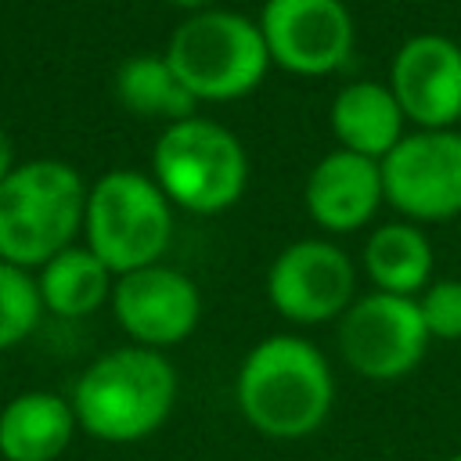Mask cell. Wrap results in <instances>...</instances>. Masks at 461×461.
I'll use <instances>...</instances> for the list:
<instances>
[{"label": "cell", "mask_w": 461, "mask_h": 461, "mask_svg": "<svg viewBox=\"0 0 461 461\" xmlns=\"http://www.w3.org/2000/svg\"><path fill=\"white\" fill-rule=\"evenodd\" d=\"M331 133L353 155L382 162L403 140V112L389 83H349L331 101Z\"/></svg>", "instance_id": "cell-15"}, {"label": "cell", "mask_w": 461, "mask_h": 461, "mask_svg": "<svg viewBox=\"0 0 461 461\" xmlns=\"http://www.w3.org/2000/svg\"><path fill=\"white\" fill-rule=\"evenodd\" d=\"M447 461H461V450H457V454H450V457H447Z\"/></svg>", "instance_id": "cell-23"}, {"label": "cell", "mask_w": 461, "mask_h": 461, "mask_svg": "<svg viewBox=\"0 0 461 461\" xmlns=\"http://www.w3.org/2000/svg\"><path fill=\"white\" fill-rule=\"evenodd\" d=\"M173 7H187V11H205V4H212V0H169Z\"/></svg>", "instance_id": "cell-22"}, {"label": "cell", "mask_w": 461, "mask_h": 461, "mask_svg": "<svg viewBox=\"0 0 461 461\" xmlns=\"http://www.w3.org/2000/svg\"><path fill=\"white\" fill-rule=\"evenodd\" d=\"M429 342L418 299L371 292L353 299V306L339 317V353L360 378L371 382H396L411 375Z\"/></svg>", "instance_id": "cell-7"}, {"label": "cell", "mask_w": 461, "mask_h": 461, "mask_svg": "<svg viewBox=\"0 0 461 461\" xmlns=\"http://www.w3.org/2000/svg\"><path fill=\"white\" fill-rule=\"evenodd\" d=\"M43 317L40 285L29 270L0 259V349L25 342Z\"/></svg>", "instance_id": "cell-19"}, {"label": "cell", "mask_w": 461, "mask_h": 461, "mask_svg": "<svg viewBox=\"0 0 461 461\" xmlns=\"http://www.w3.org/2000/svg\"><path fill=\"white\" fill-rule=\"evenodd\" d=\"M112 277L115 274L86 245H68L40 267L36 285L43 310L76 321V317H90L112 299V285H115Z\"/></svg>", "instance_id": "cell-17"}, {"label": "cell", "mask_w": 461, "mask_h": 461, "mask_svg": "<svg viewBox=\"0 0 461 461\" xmlns=\"http://www.w3.org/2000/svg\"><path fill=\"white\" fill-rule=\"evenodd\" d=\"M86 187L68 162L32 158L0 184V259L22 270L43 267L83 227Z\"/></svg>", "instance_id": "cell-3"}, {"label": "cell", "mask_w": 461, "mask_h": 461, "mask_svg": "<svg viewBox=\"0 0 461 461\" xmlns=\"http://www.w3.org/2000/svg\"><path fill=\"white\" fill-rule=\"evenodd\" d=\"M86 249L119 277L151 267L173 238V205L162 187L137 169H112L86 191Z\"/></svg>", "instance_id": "cell-5"}, {"label": "cell", "mask_w": 461, "mask_h": 461, "mask_svg": "<svg viewBox=\"0 0 461 461\" xmlns=\"http://www.w3.org/2000/svg\"><path fill=\"white\" fill-rule=\"evenodd\" d=\"M353 259L321 238L292 241L277 252L267 274V299L292 324H324L342 317L353 306Z\"/></svg>", "instance_id": "cell-9"}, {"label": "cell", "mask_w": 461, "mask_h": 461, "mask_svg": "<svg viewBox=\"0 0 461 461\" xmlns=\"http://www.w3.org/2000/svg\"><path fill=\"white\" fill-rule=\"evenodd\" d=\"M382 194L407 220L439 223L461 212V133L418 130L378 162Z\"/></svg>", "instance_id": "cell-8"}, {"label": "cell", "mask_w": 461, "mask_h": 461, "mask_svg": "<svg viewBox=\"0 0 461 461\" xmlns=\"http://www.w3.org/2000/svg\"><path fill=\"white\" fill-rule=\"evenodd\" d=\"M112 313L119 328L144 349H166L184 342L202 321L198 285L166 263H151L119 274L112 285Z\"/></svg>", "instance_id": "cell-11"}, {"label": "cell", "mask_w": 461, "mask_h": 461, "mask_svg": "<svg viewBox=\"0 0 461 461\" xmlns=\"http://www.w3.org/2000/svg\"><path fill=\"white\" fill-rule=\"evenodd\" d=\"M115 97L137 119H162L166 126L194 115V97L169 68L166 54H133L115 72Z\"/></svg>", "instance_id": "cell-18"}, {"label": "cell", "mask_w": 461, "mask_h": 461, "mask_svg": "<svg viewBox=\"0 0 461 461\" xmlns=\"http://www.w3.org/2000/svg\"><path fill=\"white\" fill-rule=\"evenodd\" d=\"M306 212L317 227L331 234H349L371 223L382 194V166L375 158L353 155L346 148L328 151L306 176L303 187Z\"/></svg>", "instance_id": "cell-13"}, {"label": "cell", "mask_w": 461, "mask_h": 461, "mask_svg": "<svg viewBox=\"0 0 461 461\" xmlns=\"http://www.w3.org/2000/svg\"><path fill=\"white\" fill-rule=\"evenodd\" d=\"M155 184L169 198L198 216H216L230 209L249 180V158L241 140L212 119H180L158 133L151 151Z\"/></svg>", "instance_id": "cell-6"}, {"label": "cell", "mask_w": 461, "mask_h": 461, "mask_svg": "<svg viewBox=\"0 0 461 461\" xmlns=\"http://www.w3.org/2000/svg\"><path fill=\"white\" fill-rule=\"evenodd\" d=\"M256 25L270 65L292 76H328L353 50V18L342 0H267Z\"/></svg>", "instance_id": "cell-10"}, {"label": "cell", "mask_w": 461, "mask_h": 461, "mask_svg": "<svg viewBox=\"0 0 461 461\" xmlns=\"http://www.w3.org/2000/svg\"><path fill=\"white\" fill-rule=\"evenodd\" d=\"M389 90L403 119L421 130H450L461 119V47L447 36H411L389 65Z\"/></svg>", "instance_id": "cell-12"}, {"label": "cell", "mask_w": 461, "mask_h": 461, "mask_svg": "<svg viewBox=\"0 0 461 461\" xmlns=\"http://www.w3.org/2000/svg\"><path fill=\"white\" fill-rule=\"evenodd\" d=\"M68 396L29 389L0 407V457L4 461H58L76 436Z\"/></svg>", "instance_id": "cell-14"}, {"label": "cell", "mask_w": 461, "mask_h": 461, "mask_svg": "<svg viewBox=\"0 0 461 461\" xmlns=\"http://www.w3.org/2000/svg\"><path fill=\"white\" fill-rule=\"evenodd\" d=\"M68 403L86 436L101 443H137L169 421L176 367L158 349L119 346L83 367Z\"/></svg>", "instance_id": "cell-2"}, {"label": "cell", "mask_w": 461, "mask_h": 461, "mask_svg": "<svg viewBox=\"0 0 461 461\" xmlns=\"http://www.w3.org/2000/svg\"><path fill=\"white\" fill-rule=\"evenodd\" d=\"M364 270L375 292L418 299L432 285V245L414 223H385L364 245Z\"/></svg>", "instance_id": "cell-16"}, {"label": "cell", "mask_w": 461, "mask_h": 461, "mask_svg": "<svg viewBox=\"0 0 461 461\" xmlns=\"http://www.w3.org/2000/svg\"><path fill=\"white\" fill-rule=\"evenodd\" d=\"M234 400L259 436L306 439L335 407V375L328 357L303 335H267L245 353Z\"/></svg>", "instance_id": "cell-1"}, {"label": "cell", "mask_w": 461, "mask_h": 461, "mask_svg": "<svg viewBox=\"0 0 461 461\" xmlns=\"http://www.w3.org/2000/svg\"><path fill=\"white\" fill-rule=\"evenodd\" d=\"M14 169V144H11V137L0 130V184H4V176Z\"/></svg>", "instance_id": "cell-21"}, {"label": "cell", "mask_w": 461, "mask_h": 461, "mask_svg": "<svg viewBox=\"0 0 461 461\" xmlns=\"http://www.w3.org/2000/svg\"><path fill=\"white\" fill-rule=\"evenodd\" d=\"M418 313L425 321L429 339L457 342L461 339V281H454V277L432 281L418 295Z\"/></svg>", "instance_id": "cell-20"}, {"label": "cell", "mask_w": 461, "mask_h": 461, "mask_svg": "<svg viewBox=\"0 0 461 461\" xmlns=\"http://www.w3.org/2000/svg\"><path fill=\"white\" fill-rule=\"evenodd\" d=\"M166 61L194 101H238L252 94L270 68L259 25L220 7L184 18L169 36Z\"/></svg>", "instance_id": "cell-4"}]
</instances>
